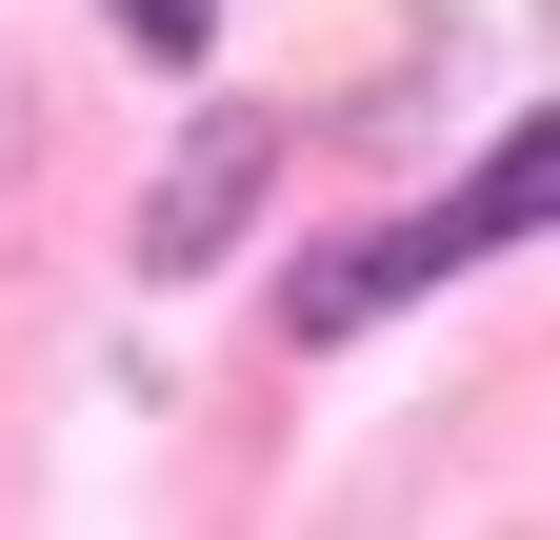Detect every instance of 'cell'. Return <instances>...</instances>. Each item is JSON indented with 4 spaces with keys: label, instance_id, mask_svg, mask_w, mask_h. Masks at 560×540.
<instances>
[{
    "label": "cell",
    "instance_id": "obj_1",
    "mask_svg": "<svg viewBox=\"0 0 560 540\" xmlns=\"http://www.w3.org/2000/svg\"><path fill=\"white\" fill-rule=\"evenodd\" d=\"M560 221V120H501L441 200H381V221H340V240H301L280 260V341H361V320H400V301H441V281H480L501 240H540Z\"/></svg>",
    "mask_w": 560,
    "mask_h": 540
},
{
    "label": "cell",
    "instance_id": "obj_2",
    "mask_svg": "<svg viewBox=\"0 0 560 540\" xmlns=\"http://www.w3.org/2000/svg\"><path fill=\"white\" fill-rule=\"evenodd\" d=\"M260 200H280V120H260V101H200L180 161L140 180V240H120V260H140V281H221Z\"/></svg>",
    "mask_w": 560,
    "mask_h": 540
},
{
    "label": "cell",
    "instance_id": "obj_3",
    "mask_svg": "<svg viewBox=\"0 0 560 540\" xmlns=\"http://www.w3.org/2000/svg\"><path fill=\"white\" fill-rule=\"evenodd\" d=\"M101 21H120L140 60H200V40H221V0H101Z\"/></svg>",
    "mask_w": 560,
    "mask_h": 540
}]
</instances>
